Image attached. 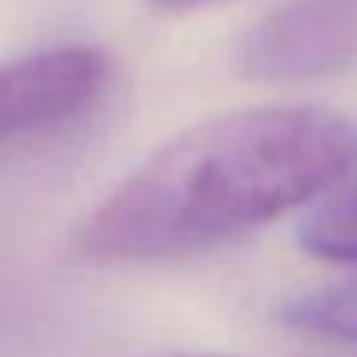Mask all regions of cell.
Instances as JSON below:
<instances>
[{
  "mask_svg": "<svg viewBox=\"0 0 357 357\" xmlns=\"http://www.w3.org/2000/svg\"><path fill=\"white\" fill-rule=\"evenodd\" d=\"M281 319L298 333L357 347V274L291 298L281 309Z\"/></svg>",
  "mask_w": 357,
  "mask_h": 357,
  "instance_id": "5b68a950",
  "label": "cell"
},
{
  "mask_svg": "<svg viewBox=\"0 0 357 357\" xmlns=\"http://www.w3.org/2000/svg\"><path fill=\"white\" fill-rule=\"evenodd\" d=\"M236 66L257 84H312L357 66V0H288L239 42Z\"/></svg>",
  "mask_w": 357,
  "mask_h": 357,
  "instance_id": "7a4b0ae2",
  "label": "cell"
},
{
  "mask_svg": "<svg viewBox=\"0 0 357 357\" xmlns=\"http://www.w3.org/2000/svg\"><path fill=\"white\" fill-rule=\"evenodd\" d=\"M156 10H167V14H188V10H198V7H212V3H222V0H149Z\"/></svg>",
  "mask_w": 357,
  "mask_h": 357,
  "instance_id": "8992f818",
  "label": "cell"
},
{
  "mask_svg": "<svg viewBox=\"0 0 357 357\" xmlns=\"http://www.w3.org/2000/svg\"><path fill=\"white\" fill-rule=\"evenodd\" d=\"M302 219L298 246L330 264H357V177L337 181Z\"/></svg>",
  "mask_w": 357,
  "mask_h": 357,
  "instance_id": "277c9868",
  "label": "cell"
},
{
  "mask_svg": "<svg viewBox=\"0 0 357 357\" xmlns=\"http://www.w3.org/2000/svg\"><path fill=\"white\" fill-rule=\"evenodd\" d=\"M354 146V128L316 105L205 119L121 177L77 226L73 253L91 264H153L222 246L326 195Z\"/></svg>",
  "mask_w": 357,
  "mask_h": 357,
  "instance_id": "6da1fadb",
  "label": "cell"
},
{
  "mask_svg": "<svg viewBox=\"0 0 357 357\" xmlns=\"http://www.w3.org/2000/svg\"><path fill=\"white\" fill-rule=\"evenodd\" d=\"M112 80L94 45H63L0 63V142L35 135L91 112Z\"/></svg>",
  "mask_w": 357,
  "mask_h": 357,
  "instance_id": "3957f363",
  "label": "cell"
}]
</instances>
